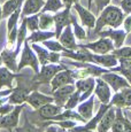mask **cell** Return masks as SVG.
Returning <instances> with one entry per match:
<instances>
[{
	"instance_id": "6da1fadb",
	"label": "cell",
	"mask_w": 131,
	"mask_h": 132,
	"mask_svg": "<svg viewBox=\"0 0 131 132\" xmlns=\"http://www.w3.org/2000/svg\"><path fill=\"white\" fill-rule=\"evenodd\" d=\"M124 17H125V14L121 7L114 6V5H108L106 8H104L100 12L99 17L97 19L95 27H94V34L97 35L105 27L114 28V29L120 28L123 23Z\"/></svg>"
},
{
	"instance_id": "7a4b0ae2",
	"label": "cell",
	"mask_w": 131,
	"mask_h": 132,
	"mask_svg": "<svg viewBox=\"0 0 131 132\" xmlns=\"http://www.w3.org/2000/svg\"><path fill=\"white\" fill-rule=\"evenodd\" d=\"M16 87L12 90V93L8 95L7 102L12 105H22L27 102V98L32 91L37 90L39 85L31 78H28L26 75L20 73L16 77Z\"/></svg>"
},
{
	"instance_id": "3957f363",
	"label": "cell",
	"mask_w": 131,
	"mask_h": 132,
	"mask_svg": "<svg viewBox=\"0 0 131 132\" xmlns=\"http://www.w3.org/2000/svg\"><path fill=\"white\" fill-rule=\"evenodd\" d=\"M21 56H20L19 63H17V71L21 72L22 69H24L26 67H30L34 70L35 73H37L39 71V61L37 57L35 51L31 48V46L29 45V42L26 39V42L23 43V48L21 50Z\"/></svg>"
},
{
	"instance_id": "277c9868",
	"label": "cell",
	"mask_w": 131,
	"mask_h": 132,
	"mask_svg": "<svg viewBox=\"0 0 131 132\" xmlns=\"http://www.w3.org/2000/svg\"><path fill=\"white\" fill-rule=\"evenodd\" d=\"M66 68H67L66 64H62V63H47V64L42 65L39 71L34 75L32 79L38 85L50 84L53 77L59 71L66 69Z\"/></svg>"
},
{
	"instance_id": "5b68a950",
	"label": "cell",
	"mask_w": 131,
	"mask_h": 132,
	"mask_svg": "<svg viewBox=\"0 0 131 132\" xmlns=\"http://www.w3.org/2000/svg\"><path fill=\"white\" fill-rule=\"evenodd\" d=\"M63 110V108L58 106L54 102H50L47 105L43 106L39 109H36L31 114V122L35 124H40L43 122H47L51 120L52 116L58 115L59 113Z\"/></svg>"
},
{
	"instance_id": "8992f818",
	"label": "cell",
	"mask_w": 131,
	"mask_h": 132,
	"mask_svg": "<svg viewBox=\"0 0 131 132\" xmlns=\"http://www.w3.org/2000/svg\"><path fill=\"white\" fill-rule=\"evenodd\" d=\"M110 107H112V106H110L109 103H101L99 107V110L97 111V114H95L94 116H92L89 121L83 123V125H76V126H74V128L69 129V131L70 132H95L101 117Z\"/></svg>"
},
{
	"instance_id": "52a82bcc",
	"label": "cell",
	"mask_w": 131,
	"mask_h": 132,
	"mask_svg": "<svg viewBox=\"0 0 131 132\" xmlns=\"http://www.w3.org/2000/svg\"><path fill=\"white\" fill-rule=\"evenodd\" d=\"M78 47L86 48L95 54H107V53H112L115 50L113 42L107 37H100L98 40L86 43V44H78Z\"/></svg>"
},
{
	"instance_id": "ba28073f",
	"label": "cell",
	"mask_w": 131,
	"mask_h": 132,
	"mask_svg": "<svg viewBox=\"0 0 131 132\" xmlns=\"http://www.w3.org/2000/svg\"><path fill=\"white\" fill-rule=\"evenodd\" d=\"M24 106L26 103L22 105H15L14 109L12 111H9L8 114L4 116H0V129H6L8 131H13V129L15 130V128H17L20 122V115L23 111Z\"/></svg>"
},
{
	"instance_id": "9c48e42d",
	"label": "cell",
	"mask_w": 131,
	"mask_h": 132,
	"mask_svg": "<svg viewBox=\"0 0 131 132\" xmlns=\"http://www.w3.org/2000/svg\"><path fill=\"white\" fill-rule=\"evenodd\" d=\"M71 7H64L62 11H59L53 15L54 17V28H55V39H59L62 30L67 25L71 24Z\"/></svg>"
},
{
	"instance_id": "30bf717a",
	"label": "cell",
	"mask_w": 131,
	"mask_h": 132,
	"mask_svg": "<svg viewBox=\"0 0 131 132\" xmlns=\"http://www.w3.org/2000/svg\"><path fill=\"white\" fill-rule=\"evenodd\" d=\"M100 77L107 83L108 85L110 86L114 92H117V91H121L125 87H131L130 84L128 83V80L123 77L121 73L115 72V71H108L102 73Z\"/></svg>"
},
{
	"instance_id": "8fae6325",
	"label": "cell",
	"mask_w": 131,
	"mask_h": 132,
	"mask_svg": "<svg viewBox=\"0 0 131 132\" xmlns=\"http://www.w3.org/2000/svg\"><path fill=\"white\" fill-rule=\"evenodd\" d=\"M98 36L99 37H107L109 38L113 42L115 48H120L123 46L125 42V38H127L128 34L124 31V29H120V28H108L107 30H101V31L98 32Z\"/></svg>"
},
{
	"instance_id": "7c38bea8",
	"label": "cell",
	"mask_w": 131,
	"mask_h": 132,
	"mask_svg": "<svg viewBox=\"0 0 131 132\" xmlns=\"http://www.w3.org/2000/svg\"><path fill=\"white\" fill-rule=\"evenodd\" d=\"M75 82H76V79H75L74 76H72L71 69L66 68V69L58 72L56 75L53 77V79L51 80V83H50L51 87H52L51 92L55 91L59 87H62V86L69 85V84H75Z\"/></svg>"
},
{
	"instance_id": "4fadbf2b",
	"label": "cell",
	"mask_w": 131,
	"mask_h": 132,
	"mask_svg": "<svg viewBox=\"0 0 131 132\" xmlns=\"http://www.w3.org/2000/svg\"><path fill=\"white\" fill-rule=\"evenodd\" d=\"M93 94L98 98L100 103H109L112 99V88L101 77H95V86Z\"/></svg>"
},
{
	"instance_id": "5bb4252c",
	"label": "cell",
	"mask_w": 131,
	"mask_h": 132,
	"mask_svg": "<svg viewBox=\"0 0 131 132\" xmlns=\"http://www.w3.org/2000/svg\"><path fill=\"white\" fill-rule=\"evenodd\" d=\"M75 86L80 92L79 101L82 102V101L86 100L90 95L93 94L95 86V77H86L82 78V79H77L75 82Z\"/></svg>"
},
{
	"instance_id": "9a60e30c",
	"label": "cell",
	"mask_w": 131,
	"mask_h": 132,
	"mask_svg": "<svg viewBox=\"0 0 131 132\" xmlns=\"http://www.w3.org/2000/svg\"><path fill=\"white\" fill-rule=\"evenodd\" d=\"M72 7H74V9L76 11L77 14H78L82 24L84 25V27H86L87 29H94L95 22H97V17L94 16V14H93L89 8L83 7L79 2L74 4Z\"/></svg>"
},
{
	"instance_id": "2e32d148",
	"label": "cell",
	"mask_w": 131,
	"mask_h": 132,
	"mask_svg": "<svg viewBox=\"0 0 131 132\" xmlns=\"http://www.w3.org/2000/svg\"><path fill=\"white\" fill-rule=\"evenodd\" d=\"M50 102H54V99H53L52 95L43 94L37 90H35L28 95L26 103H28L30 107H32L34 110H36V109H39L40 107H43V106L47 105Z\"/></svg>"
},
{
	"instance_id": "e0dca14e",
	"label": "cell",
	"mask_w": 131,
	"mask_h": 132,
	"mask_svg": "<svg viewBox=\"0 0 131 132\" xmlns=\"http://www.w3.org/2000/svg\"><path fill=\"white\" fill-rule=\"evenodd\" d=\"M75 91H76L75 84H69V85H66V86H62V87L56 88L55 91L51 92L53 99H54V103H56L58 106L63 108L67 100L69 99V96L71 95Z\"/></svg>"
},
{
	"instance_id": "ac0fdd59",
	"label": "cell",
	"mask_w": 131,
	"mask_h": 132,
	"mask_svg": "<svg viewBox=\"0 0 131 132\" xmlns=\"http://www.w3.org/2000/svg\"><path fill=\"white\" fill-rule=\"evenodd\" d=\"M20 54V51L16 50H8V48H4L2 52L0 53L1 55L2 63L5 64V67H7L8 69H11L13 72H19L17 71V56Z\"/></svg>"
},
{
	"instance_id": "d6986e66",
	"label": "cell",
	"mask_w": 131,
	"mask_h": 132,
	"mask_svg": "<svg viewBox=\"0 0 131 132\" xmlns=\"http://www.w3.org/2000/svg\"><path fill=\"white\" fill-rule=\"evenodd\" d=\"M92 63L98 64L100 67L107 68H114L118 64V60L113 53H107V54H95L92 53Z\"/></svg>"
},
{
	"instance_id": "ffe728a7",
	"label": "cell",
	"mask_w": 131,
	"mask_h": 132,
	"mask_svg": "<svg viewBox=\"0 0 131 132\" xmlns=\"http://www.w3.org/2000/svg\"><path fill=\"white\" fill-rule=\"evenodd\" d=\"M59 40L63 47H66L67 50H77L78 48V44L76 43V37L74 35V31H72V27L71 24L67 25L63 30H62L61 35L59 37Z\"/></svg>"
},
{
	"instance_id": "44dd1931",
	"label": "cell",
	"mask_w": 131,
	"mask_h": 132,
	"mask_svg": "<svg viewBox=\"0 0 131 132\" xmlns=\"http://www.w3.org/2000/svg\"><path fill=\"white\" fill-rule=\"evenodd\" d=\"M45 5V0H24L23 7L21 11V19L30 16L34 14H38Z\"/></svg>"
},
{
	"instance_id": "7402d4cb",
	"label": "cell",
	"mask_w": 131,
	"mask_h": 132,
	"mask_svg": "<svg viewBox=\"0 0 131 132\" xmlns=\"http://www.w3.org/2000/svg\"><path fill=\"white\" fill-rule=\"evenodd\" d=\"M19 76L20 72H13L7 67L1 65L0 67V90H2V87L13 88V80L16 79V77Z\"/></svg>"
},
{
	"instance_id": "603a6c76",
	"label": "cell",
	"mask_w": 131,
	"mask_h": 132,
	"mask_svg": "<svg viewBox=\"0 0 131 132\" xmlns=\"http://www.w3.org/2000/svg\"><path fill=\"white\" fill-rule=\"evenodd\" d=\"M115 115H116V108L110 107L107 111L104 114V116L101 117L99 124H98L97 132H108L112 129L113 122L115 120Z\"/></svg>"
},
{
	"instance_id": "cb8c5ba5",
	"label": "cell",
	"mask_w": 131,
	"mask_h": 132,
	"mask_svg": "<svg viewBox=\"0 0 131 132\" xmlns=\"http://www.w3.org/2000/svg\"><path fill=\"white\" fill-rule=\"evenodd\" d=\"M94 98L95 95L92 94L90 95L86 100L79 102V105L77 106V111L80 114V116L85 118L86 121H89L90 118L93 116V108H94Z\"/></svg>"
},
{
	"instance_id": "d4e9b609",
	"label": "cell",
	"mask_w": 131,
	"mask_h": 132,
	"mask_svg": "<svg viewBox=\"0 0 131 132\" xmlns=\"http://www.w3.org/2000/svg\"><path fill=\"white\" fill-rule=\"evenodd\" d=\"M55 38V31L52 30H36V31H32L29 36L27 37V40L31 44H37V43H43L45 40L52 39Z\"/></svg>"
},
{
	"instance_id": "484cf974",
	"label": "cell",
	"mask_w": 131,
	"mask_h": 132,
	"mask_svg": "<svg viewBox=\"0 0 131 132\" xmlns=\"http://www.w3.org/2000/svg\"><path fill=\"white\" fill-rule=\"evenodd\" d=\"M31 48L35 51V53H36L40 65L50 63V54H51V51H48L46 47L39 46L38 44H31Z\"/></svg>"
},
{
	"instance_id": "4316f807",
	"label": "cell",
	"mask_w": 131,
	"mask_h": 132,
	"mask_svg": "<svg viewBox=\"0 0 131 132\" xmlns=\"http://www.w3.org/2000/svg\"><path fill=\"white\" fill-rule=\"evenodd\" d=\"M24 0H7L2 6V19H8L17 8L22 6Z\"/></svg>"
},
{
	"instance_id": "83f0119b",
	"label": "cell",
	"mask_w": 131,
	"mask_h": 132,
	"mask_svg": "<svg viewBox=\"0 0 131 132\" xmlns=\"http://www.w3.org/2000/svg\"><path fill=\"white\" fill-rule=\"evenodd\" d=\"M64 7L66 6L62 0H46L40 13H54L55 14L59 11L63 9Z\"/></svg>"
},
{
	"instance_id": "f1b7e54d",
	"label": "cell",
	"mask_w": 131,
	"mask_h": 132,
	"mask_svg": "<svg viewBox=\"0 0 131 132\" xmlns=\"http://www.w3.org/2000/svg\"><path fill=\"white\" fill-rule=\"evenodd\" d=\"M24 124L21 128H15V132H43L45 126L43 124H35L29 121V117L26 116Z\"/></svg>"
},
{
	"instance_id": "f546056e",
	"label": "cell",
	"mask_w": 131,
	"mask_h": 132,
	"mask_svg": "<svg viewBox=\"0 0 131 132\" xmlns=\"http://www.w3.org/2000/svg\"><path fill=\"white\" fill-rule=\"evenodd\" d=\"M124 117H125V115L123 114L122 109L116 108V115H115V120L113 122L110 131L112 132H124Z\"/></svg>"
},
{
	"instance_id": "4dcf8cb0",
	"label": "cell",
	"mask_w": 131,
	"mask_h": 132,
	"mask_svg": "<svg viewBox=\"0 0 131 132\" xmlns=\"http://www.w3.org/2000/svg\"><path fill=\"white\" fill-rule=\"evenodd\" d=\"M54 27V17L50 13H39V29L51 30Z\"/></svg>"
},
{
	"instance_id": "1f68e13d",
	"label": "cell",
	"mask_w": 131,
	"mask_h": 132,
	"mask_svg": "<svg viewBox=\"0 0 131 132\" xmlns=\"http://www.w3.org/2000/svg\"><path fill=\"white\" fill-rule=\"evenodd\" d=\"M71 27H72V31H74V35L76 37V39L78 40H85L87 38L86 36V31L84 30V28L80 27L77 22L76 17L74 15H71Z\"/></svg>"
},
{
	"instance_id": "d6a6232c",
	"label": "cell",
	"mask_w": 131,
	"mask_h": 132,
	"mask_svg": "<svg viewBox=\"0 0 131 132\" xmlns=\"http://www.w3.org/2000/svg\"><path fill=\"white\" fill-rule=\"evenodd\" d=\"M43 45H44V47H46L48 51H51V52H63L66 51L67 48L63 47V45L61 44V43L59 42L58 39H48V40H45V42H43Z\"/></svg>"
},
{
	"instance_id": "836d02e7",
	"label": "cell",
	"mask_w": 131,
	"mask_h": 132,
	"mask_svg": "<svg viewBox=\"0 0 131 132\" xmlns=\"http://www.w3.org/2000/svg\"><path fill=\"white\" fill-rule=\"evenodd\" d=\"M79 98H80V92L76 88L74 93L69 96V99L67 100L66 105L63 106V109H75L77 108V106L79 105Z\"/></svg>"
},
{
	"instance_id": "e575fe53",
	"label": "cell",
	"mask_w": 131,
	"mask_h": 132,
	"mask_svg": "<svg viewBox=\"0 0 131 132\" xmlns=\"http://www.w3.org/2000/svg\"><path fill=\"white\" fill-rule=\"evenodd\" d=\"M27 28L29 31H36L39 30V13L38 14H34L30 16H26Z\"/></svg>"
},
{
	"instance_id": "d590c367",
	"label": "cell",
	"mask_w": 131,
	"mask_h": 132,
	"mask_svg": "<svg viewBox=\"0 0 131 132\" xmlns=\"http://www.w3.org/2000/svg\"><path fill=\"white\" fill-rule=\"evenodd\" d=\"M21 11L22 8H17L12 15H9L8 21H7V32H9L12 29H14L15 27H17V23H19V20L21 17Z\"/></svg>"
},
{
	"instance_id": "8d00e7d4",
	"label": "cell",
	"mask_w": 131,
	"mask_h": 132,
	"mask_svg": "<svg viewBox=\"0 0 131 132\" xmlns=\"http://www.w3.org/2000/svg\"><path fill=\"white\" fill-rule=\"evenodd\" d=\"M112 53L117 59H131V46H122L120 48H115Z\"/></svg>"
},
{
	"instance_id": "74e56055",
	"label": "cell",
	"mask_w": 131,
	"mask_h": 132,
	"mask_svg": "<svg viewBox=\"0 0 131 132\" xmlns=\"http://www.w3.org/2000/svg\"><path fill=\"white\" fill-rule=\"evenodd\" d=\"M110 71H115V72H118L128 80V83L130 84L131 86V69H124V68H121L120 65H116L114 68H110Z\"/></svg>"
},
{
	"instance_id": "f35d334b",
	"label": "cell",
	"mask_w": 131,
	"mask_h": 132,
	"mask_svg": "<svg viewBox=\"0 0 131 132\" xmlns=\"http://www.w3.org/2000/svg\"><path fill=\"white\" fill-rule=\"evenodd\" d=\"M110 1L112 0H93V2L95 4V7H97V12L100 13L104 8L110 5Z\"/></svg>"
},
{
	"instance_id": "ab89813d",
	"label": "cell",
	"mask_w": 131,
	"mask_h": 132,
	"mask_svg": "<svg viewBox=\"0 0 131 132\" xmlns=\"http://www.w3.org/2000/svg\"><path fill=\"white\" fill-rule=\"evenodd\" d=\"M14 107H15V105H12V103H9V102L0 105V116H4V115H6V114H8L9 111L13 110Z\"/></svg>"
},
{
	"instance_id": "60d3db41",
	"label": "cell",
	"mask_w": 131,
	"mask_h": 132,
	"mask_svg": "<svg viewBox=\"0 0 131 132\" xmlns=\"http://www.w3.org/2000/svg\"><path fill=\"white\" fill-rule=\"evenodd\" d=\"M120 7L122 8L125 15L131 14V0H121Z\"/></svg>"
},
{
	"instance_id": "b9f144b4",
	"label": "cell",
	"mask_w": 131,
	"mask_h": 132,
	"mask_svg": "<svg viewBox=\"0 0 131 132\" xmlns=\"http://www.w3.org/2000/svg\"><path fill=\"white\" fill-rule=\"evenodd\" d=\"M123 29H124V31L127 32L128 35L131 32V14L127 15V16L124 17V20H123Z\"/></svg>"
},
{
	"instance_id": "7bdbcfd3",
	"label": "cell",
	"mask_w": 131,
	"mask_h": 132,
	"mask_svg": "<svg viewBox=\"0 0 131 132\" xmlns=\"http://www.w3.org/2000/svg\"><path fill=\"white\" fill-rule=\"evenodd\" d=\"M12 90H13V88H7L6 91L0 90V105L7 102V100H8V95L12 93Z\"/></svg>"
},
{
	"instance_id": "ee69618b",
	"label": "cell",
	"mask_w": 131,
	"mask_h": 132,
	"mask_svg": "<svg viewBox=\"0 0 131 132\" xmlns=\"http://www.w3.org/2000/svg\"><path fill=\"white\" fill-rule=\"evenodd\" d=\"M118 60V64L121 68L124 69H131V59H117Z\"/></svg>"
},
{
	"instance_id": "f6af8a7d",
	"label": "cell",
	"mask_w": 131,
	"mask_h": 132,
	"mask_svg": "<svg viewBox=\"0 0 131 132\" xmlns=\"http://www.w3.org/2000/svg\"><path fill=\"white\" fill-rule=\"evenodd\" d=\"M124 132H131V121L127 116L124 117Z\"/></svg>"
},
{
	"instance_id": "bcb514c9",
	"label": "cell",
	"mask_w": 131,
	"mask_h": 132,
	"mask_svg": "<svg viewBox=\"0 0 131 132\" xmlns=\"http://www.w3.org/2000/svg\"><path fill=\"white\" fill-rule=\"evenodd\" d=\"M44 132H58V126L55 124H50L48 126H46Z\"/></svg>"
},
{
	"instance_id": "7dc6e473",
	"label": "cell",
	"mask_w": 131,
	"mask_h": 132,
	"mask_svg": "<svg viewBox=\"0 0 131 132\" xmlns=\"http://www.w3.org/2000/svg\"><path fill=\"white\" fill-rule=\"evenodd\" d=\"M79 0H63V4L66 7H72V5L78 2Z\"/></svg>"
},
{
	"instance_id": "c3c4849f",
	"label": "cell",
	"mask_w": 131,
	"mask_h": 132,
	"mask_svg": "<svg viewBox=\"0 0 131 132\" xmlns=\"http://www.w3.org/2000/svg\"><path fill=\"white\" fill-rule=\"evenodd\" d=\"M92 2H93V0H87V7H89V9H91Z\"/></svg>"
},
{
	"instance_id": "681fc988",
	"label": "cell",
	"mask_w": 131,
	"mask_h": 132,
	"mask_svg": "<svg viewBox=\"0 0 131 132\" xmlns=\"http://www.w3.org/2000/svg\"><path fill=\"white\" fill-rule=\"evenodd\" d=\"M1 20H2V6L0 5V22H1Z\"/></svg>"
},
{
	"instance_id": "f907efd6",
	"label": "cell",
	"mask_w": 131,
	"mask_h": 132,
	"mask_svg": "<svg viewBox=\"0 0 131 132\" xmlns=\"http://www.w3.org/2000/svg\"><path fill=\"white\" fill-rule=\"evenodd\" d=\"M59 132H70L69 130H67V129H62V128H60L59 129Z\"/></svg>"
},
{
	"instance_id": "816d5d0a",
	"label": "cell",
	"mask_w": 131,
	"mask_h": 132,
	"mask_svg": "<svg viewBox=\"0 0 131 132\" xmlns=\"http://www.w3.org/2000/svg\"><path fill=\"white\" fill-rule=\"evenodd\" d=\"M1 64H2V60H1V55H0V67H1Z\"/></svg>"
},
{
	"instance_id": "f5cc1de1",
	"label": "cell",
	"mask_w": 131,
	"mask_h": 132,
	"mask_svg": "<svg viewBox=\"0 0 131 132\" xmlns=\"http://www.w3.org/2000/svg\"><path fill=\"white\" fill-rule=\"evenodd\" d=\"M127 109H129V110H130V111H131V106H130V107H128V108H127Z\"/></svg>"
},
{
	"instance_id": "db71d44e",
	"label": "cell",
	"mask_w": 131,
	"mask_h": 132,
	"mask_svg": "<svg viewBox=\"0 0 131 132\" xmlns=\"http://www.w3.org/2000/svg\"><path fill=\"white\" fill-rule=\"evenodd\" d=\"M58 132H59V129H58Z\"/></svg>"
},
{
	"instance_id": "11a10c76",
	"label": "cell",
	"mask_w": 131,
	"mask_h": 132,
	"mask_svg": "<svg viewBox=\"0 0 131 132\" xmlns=\"http://www.w3.org/2000/svg\"><path fill=\"white\" fill-rule=\"evenodd\" d=\"M62 1H63V0H62Z\"/></svg>"
}]
</instances>
